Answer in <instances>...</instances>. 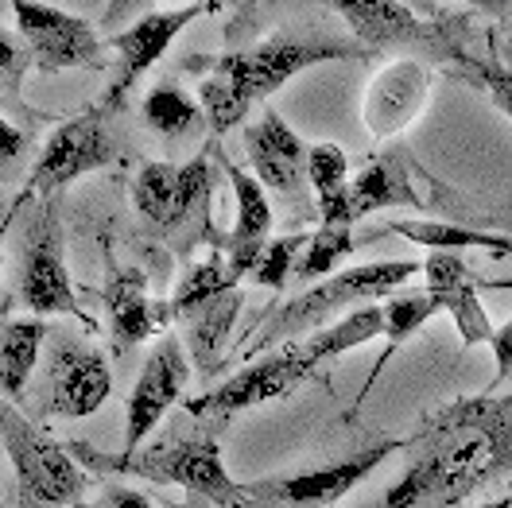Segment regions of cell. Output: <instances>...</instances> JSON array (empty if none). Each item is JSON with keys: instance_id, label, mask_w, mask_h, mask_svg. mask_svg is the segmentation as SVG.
<instances>
[{"instance_id": "1", "label": "cell", "mask_w": 512, "mask_h": 508, "mask_svg": "<svg viewBox=\"0 0 512 508\" xmlns=\"http://www.w3.org/2000/svg\"><path fill=\"white\" fill-rule=\"evenodd\" d=\"M408 470L365 508H454L493 477L512 474V396H466L404 439Z\"/></svg>"}, {"instance_id": "2", "label": "cell", "mask_w": 512, "mask_h": 508, "mask_svg": "<svg viewBox=\"0 0 512 508\" xmlns=\"http://www.w3.org/2000/svg\"><path fill=\"white\" fill-rule=\"evenodd\" d=\"M365 47L346 43V39H291V35H272L256 47L229 51L206 63V78L198 86V101L206 109V125L214 136L241 125L253 105L272 97L284 82L303 74L307 66L334 63V59H361Z\"/></svg>"}, {"instance_id": "3", "label": "cell", "mask_w": 512, "mask_h": 508, "mask_svg": "<svg viewBox=\"0 0 512 508\" xmlns=\"http://www.w3.org/2000/svg\"><path fill=\"white\" fill-rule=\"evenodd\" d=\"M70 450L101 477H148L156 485H183L218 508H245V485L229 477L214 435H175L156 446H140L136 454H101L86 443H70Z\"/></svg>"}, {"instance_id": "4", "label": "cell", "mask_w": 512, "mask_h": 508, "mask_svg": "<svg viewBox=\"0 0 512 508\" xmlns=\"http://www.w3.org/2000/svg\"><path fill=\"white\" fill-rule=\"evenodd\" d=\"M416 272H423V264H416V260H373V264L334 272L315 287L299 291L291 303H284L272 315V322L264 326V334L249 342V350L260 353L268 346H280V342H299V334L319 330L322 318L338 315V311H357L361 303L404 287Z\"/></svg>"}, {"instance_id": "5", "label": "cell", "mask_w": 512, "mask_h": 508, "mask_svg": "<svg viewBox=\"0 0 512 508\" xmlns=\"http://www.w3.org/2000/svg\"><path fill=\"white\" fill-rule=\"evenodd\" d=\"M4 450L16 474V505L20 508H70L86 501L94 477L78 462L70 443H55L39 431L28 415L4 408Z\"/></svg>"}, {"instance_id": "6", "label": "cell", "mask_w": 512, "mask_h": 508, "mask_svg": "<svg viewBox=\"0 0 512 508\" xmlns=\"http://www.w3.org/2000/svg\"><path fill=\"white\" fill-rule=\"evenodd\" d=\"M322 365L307 353L303 342H284L272 353L249 361L241 373H233L229 381L214 384L210 392L187 400L183 408L191 419H202V423H225L233 415L249 412V408H260V404H272V400H284L291 396L303 381H311Z\"/></svg>"}, {"instance_id": "7", "label": "cell", "mask_w": 512, "mask_h": 508, "mask_svg": "<svg viewBox=\"0 0 512 508\" xmlns=\"http://www.w3.org/2000/svg\"><path fill=\"white\" fill-rule=\"evenodd\" d=\"M8 307H24L39 315H70L90 326V315L78 307V295L70 284L63 260V225H59V206L55 198L43 202V210L28 225V237L20 245V264H16V295Z\"/></svg>"}, {"instance_id": "8", "label": "cell", "mask_w": 512, "mask_h": 508, "mask_svg": "<svg viewBox=\"0 0 512 508\" xmlns=\"http://www.w3.org/2000/svg\"><path fill=\"white\" fill-rule=\"evenodd\" d=\"M396 450H404V439H381V443L353 450L342 462H330V466L256 477L245 485V508H334Z\"/></svg>"}, {"instance_id": "9", "label": "cell", "mask_w": 512, "mask_h": 508, "mask_svg": "<svg viewBox=\"0 0 512 508\" xmlns=\"http://www.w3.org/2000/svg\"><path fill=\"white\" fill-rule=\"evenodd\" d=\"M109 109H86L82 117L74 121H63L47 136L43 152L35 156L32 175H28V187L20 191L12 214L28 202H51L59 191H66L70 183H78L82 175H90L97 167H105L113 159V136H109V125H105ZM8 214V218H12Z\"/></svg>"}, {"instance_id": "10", "label": "cell", "mask_w": 512, "mask_h": 508, "mask_svg": "<svg viewBox=\"0 0 512 508\" xmlns=\"http://www.w3.org/2000/svg\"><path fill=\"white\" fill-rule=\"evenodd\" d=\"M8 8L16 16V32L24 39L32 66L39 74L105 66V47L109 43L97 39L90 20L70 16L55 4H39V0H8Z\"/></svg>"}, {"instance_id": "11", "label": "cell", "mask_w": 512, "mask_h": 508, "mask_svg": "<svg viewBox=\"0 0 512 508\" xmlns=\"http://www.w3.org/2000/svg\"><path fill=\"white\" fill-rule=\"evenodd\" d=\"M210 191H214L210 156H194L191 163L152 159L132 179V202L140 218H148L156 229H179L187 218L202 214Z\"/></svg>"}, {"instance_id": "12", "label": "cell", "mask_w": 512, "mask_h": 508, "mask_svg": "<svg viewBox=\"0 0 512 508\" xmlns=\"http://www.w3.org/2000/svg\"><path fill=\"white\" fill-rule=\"evenodd\" d=\"M187 381H191V361L183 353V342L175 334H163L160 346L144 357V369H140V377L132 384V396H128L125 408V443H121V454H136L144 446V439L160 427V419L183 396Z\"/></svg>"}, {"instance_id": "13", "label": "cell", "mask_w": 512, "mask_h": 508, "mask_svg": "<svg viewBox=\"0 0 512 508\" xmlns=\"http://www.w3.org/2000/svg\"><path fill=\"white\" fill-rule=\"evenodd\" d=\"M245 152L253 159L256 179L264 183V191H272L280 202H288L291 214H307V156L311 148L299 140V132L276 113L268 109L256 125L245 128Z\"/></svg>"}, {"instance_id": "14", "label": "cell", "mask_w": 512, "mask_h": 508, "mask_svg": "<svg viewBox=\"0 0 512 508\" xmlns=\"http://www.w3.org/2000/svg\"><path fill=\"white\" fill-rule=\"evenodd\" d=\"M198 16H210L206 8H198V4H179V8H152V12H144L136 24H128L125 32H117L109 39V47L117 51V74H113V82H109V94H105V109H117L121 105V97L152 70V66L160 63L163 55H167V47L175 43V35L183 32V28H191Z\"/></svg>"}, {"instance_id": "15", "label": "cell", "mask_w": 512, "mask_h": 508, "mask_svg": "<svg viewBox=\"0 0 512 508\" xmlns=\"http://www.w3.org/2000/svg\"><path fill=\"white\" fill-rule=\"evenodd\" d=\"M109 392H113V369L105 353L90 350L74 338H59L43 412L55 419H86L109 400Z\"/></svg>"}, {"instance_id": "16", "label": "cell", "mask_w": 512, "mask_h": 508, "mask_svg": "<svg viewBox=\"0 0 512 508\" xmlns=\"http://www.w3.org/2000/svg\"><path fill=\"white\" fill-rule=\"evenodd\" d=\"M392 206H423V198H416L412 183H408V167H404L400 152L369 159L350 179V187L319 202L315 214L322 225H353L369 218L373 210H392Z\"/></svg>"}, {"instance_id": "17", "label": "cell", "mask_w": 512, "mask_h": 508, "mask_svg": "<svg viewBox=\"0 0 512 508\" xmlns=\"http://www.w3.org/2000/svg\"><path fill=\"white\" fill-rule=\"evenodd\" d=\"M101 303L109 311L113 346L121 353L140 346L152 334H163L175 322L171 299H152L148 295V280H144L140 268H117V264H109V276H105V287H101Z\"/></svg>"}, {"instance_id": "18", "label": "cell", "mask_w": 512, "mask_h": 508, "mask_svg": "<svg viewBox=\"0 0 512 508\" xmlns=\"http://www.w3.org/2000/svg\"><path fill=\"white\" fill-rule=\"evenodd\" d=\"M427 94H431V74H427V66H419L416 59H396V63H388L381 74L369 82V94H365V105H361V117H365L369 136H377V140L400 136V132L423 113Z\"/></svg>"}, {"instance_id": "19", "label": "cell", "mask_w": 512, "mask_h": 508, "mask_svg": "<svg viewBox=\"0 0 512 508\" xmlns=\"http://www.w3.org/2000/svg\"><path fill=\"white\" fill-rule=\"evenodd\" d=\"M218 167L225 171L229 187H233V198H237V222L229 229V237L218 241V249L225 253L229 268L237 276H253V268L260 264V256L268 249V229H272V206H268V194H264V183L249 175L245 167H237L233 159L218 156Z\"/></svg>"}, {"instance_id": "20", "label": "cell", "mask_w": 512, "mask_h": 508, "mask_svg": "<svg viewBox=\"0 0 512 508\" xmlns=\"http://www.w3.org/2000/svg\"><path fill=\"white\" fill-rule=\"evenodd\" d=\"M423 276H427V295L439 303V311L454 318V330L466 346H489L493 338V322L485 315L478 299V280L470 276L466 260L458 253H431L423 260Z\"/></svg>"}, {"instance_id": "21", "label": "cell", "mask_w": 512, "mask_h": 508, "mask_svg": "<svg viewBox=\"0 0 512 508\" xmlns=\"http://www.w3.org/2000/svg\"><path fill=\"white\" fill-rule=\"evenodd\" d=\"M330 4L346 16V24L365 51H381V47L404 43V39L431 43L439 32L435 24H423L404 0H330Z\"/></svg>"}, {"instance_id": "22", "label": "cell", "mask_w": 512, "mask_h": 508, "mask_svg": "<svg viewBox=\"0 0 512 508\" xmlns=\"http://www.w3.org/2000/svg\"><path fill=\"white\" fill-rule=\"evenodd\" d=\"M241 311V291L229 287L218 291L210 299H198L194 307H187L175 322H183L187 330V346H191V361L198 369V377H214L225 361V338L233 330V318Z\"/></svg>"}, {"instance_id": "23", "label": "cell", "mask_w": 512, "mask_h": 508, "mask_svg": "<svg viewBox=\"0 0 512 508\" xmlns=\"http://www.w3.org/2000/svg\"><path fill=\"white\" fill-rule=\"evenodd\" d=\"M396 237H408L431 253H466V249H485L493 256H512V237L509 233H489V229H466L454 222H392L388 225Z\"/></svg>"}, {"instance_id": "24", "label": "cell", "mask_w": 512, "mask_h": 508, "mask_svg": "<svg viewBox=\"0 0 512 508\" xmlns=\"http://www.w3.org/2000/svg\"><path fill=\"white\" fill-rule=\"evenodd\" d=\"M435 311H439V303H435L427 291L396 295V299H388V303H384V353L377 357V365L369 369V381L361 384V392H357V408L369 400V392L377 388L384 365L396 357V350H400V346H404L412 334H419V326L435 315Z\"/></svg>"}, {"instance_id": "25", "label": "cell", "mask_w": 512, "mask_h": 508, "mask_svg": "<svg viewBox=\"0 0 512 508\" xmlns=\"http://www.w3.org/2000/svg\"><path fill=\"white\" fill-rule=\"evenodd\" d=\"M373 338H384V307H357V311H350L342 322L319 326L315 334H307V338H299V342L307 346V353H311L319 365H326V361L357 350V346H369Z\"/></svg>"}, {"instance_id": "26", "label": "cell", "mask_w": 512, "mask_h": 508, "mask_svg": "<svg viewBox=\"0 0 512 508\" xmlns=\"http://www.w3.org/2000/svg\"><path fill=\"white\" fill-rule=\"evenodd\" d=\"M43 338H47V322L39 318H12L4 326V396L12 404L24 400L28 377L35 373V361L43 353Z\"/></svg>"}, {"instance_id": "27", "label": "cell", "mask_w": 512, "mask_h": 508, "mask_svg": "<svg viewBox=\"0 0 512 508\" xmlns=\"http://www.w3.org/2000/svg\"><path fill=\"white\" fill-rule=\"evenodd\" d=\"M144 125L152 128V132H160L167 140H179V136H191L202 128L206 121V109H202V101H194L183 86H175V82H163L156 90H148L144 97Z\"/></svg>"}, {"instance_id": "28", "label": "cell", "mask_w": 512, "mask_h": 508, "mask_svg": "<svg viewBox=\"0 0 512 508\" xmlns=\"http://www.w3.org/2000/svg\"><path fill=\"white\" fill-rule=\"evenodd\" d=\"M353 253V225H322L319 233H311L307 249L299 256L295 280L303 284H319L326 276H334L338 260H346Z\"/></svg>"}, {"instance_id": "29", "label": "cell", "mask_w": 512, "mask_h": 508, "mask_svg": "<svg viewBox=\"0 0 512 508\" xmlns=\"http://www.w3.org/2000/svg\"><path fill=\"white\" fill-rule=\"evenodd\" d=\"M307 241H311L307 233H288V237L268 241V249H264L249 280L260 287H272V291H284L288 276H295V268H299V256L307 249Z\"/></svg>"}, {"instance_id": "30", "label": "cell", "mask_w": 512, "mask_h": 508, "mask_svg": "<svg viewBox=\"0 0 512 508\" xmlns=\"http://www.w3.org/2000/svg\"><path fill=\"white\" fill-rule=\"evenodd\" d=\"M307 179L315 191V206L350 187V159L338 144H315L307 156Z\"/></svg>"}, {"instance_id": "31", "label": "cell", "mask_w": 512, "mask_h": 508, "mask_svg": "<svg viewBox=\"0 0 512 508\" xmlns=\"http://www.w3.org/2000/svg\"><path fill=\"white\" fill-rule=\"evenodd\" d=\"M458 63L466 66L474 78H478L481 86L489 90V97H493V105L505 113L512 121V70L501 63H481V59H470V55H458Z\"/></svg>"}, {"instance_id": "32", "label": "cell", "mask_w": 512, "mask_h": 508, "mask_svg": "<svg viewBox=\"0 0 512 508\" xmlns=\"http://www.w3.org/2000/svg\"><path fill=\"white\" fill-rule=\"evenodd\" d=\"M70 508H152V501L144 493L128 489V485H109V489L97 493V501H78Z\"/></svg>"}, {"instance_id": "33", "label": "cell", "mask_w": 512, "mask_h": 508, "mask_svg": "<svg viewBox=\"0 0 512 508\" xmlns=\"http://www.w3.org/2000/svg\"><path fill=\"white\" fill-rule=\"evenodd\" d=\"M489 346H493V357H497V373H493V381H489V392H497L501 381L512 373V318L501 322V330H493Z\"/></svg>"}, {"instance_id": "34", "label": "cell", "mask_w": 512, "mask_h": 508, "mask_svg": "<svg viewBox=\"0 0 512 508\" xmlns=\"http://www.w3.org/2000/svg\"><path fill=\"white\" fill-rule=\"evenodd\" d=\"M0 136H4V163H16V159L24 156V148H28V136L16 125H8V121L0 128Z\"/></svg>"}, {"instance_id": "35", "label": "cell", "mask_w": 512, "mask_h": 508, "mask_svg": "<svg viewBox=\"0 0 512 508\" xmlns=\"http://www.w3.org/2000/svg\"><path fill=\"white\" fill-rule=\"evenodd\" d=\"M462 4L478 8V12L493 16V20H501V24H512V0H462Z\"/></svg>"}, {"instance_id": "36", "label": "cell", "mask_w": 512, "mask_h": 508, "mask_svg": "<svg viewBox=\"0 0 512 508\" xmlns=\"http://www.w3.org/2000/svg\"><path fill=\"white\" fill-rule=\"evenodd\" d=\"M179 4H198V8H206V12H218V8L233 4V0H179Z\"/></svg>"}, {"instance_id": "37", "label": "cell", "mask_w": 512, "mask_h": 508, "mask_svg": "<svg viewBox=\"0 0 512 508\" xmlns=\"http://www.w3.org/2000/svg\"><path fill=\"white\" fill-rule=\"evenodd\" d=\"M470 508H512V493L509 497H497V501H485V505H470Z\"/></svg>"}, {"instance_id": "38", "label": "cell", "mask_w": 512, "mask_h": 508, "mask_svg": "<svg viewBox=\"0 0 512 508\" xmlns=\"http://www.w3.org/2000/svg\"><path fill=\"white\" fill-rule=\"evenodd\" d=\"M489 287H512V280H489Z\"/></svg>"}, {"instance_id": "39", "label": "cell", "mask_w": 512, "mask_h": 508, "mask_svg": "<svg viewBox=\"0 0 512 508\" xmlns=\"http://www.w3.org/2000/svg\"><path fill=\"white\" fill-rule=\"evenodd\" d=\"M505 66H509V70H512V43H509V47H505Z\"/></svg>"}]
</instances>
